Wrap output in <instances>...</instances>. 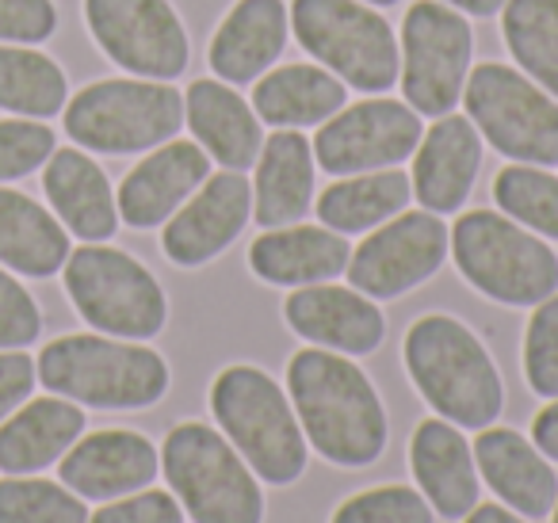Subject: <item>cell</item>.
<instances>
[{
	"mask_svg": "<svg viewBox=\"0 0 558 523\" xmlns=\"http://www.w3.org/2000/svg\"><path fill=\"white\" fill-rule=\"evenodd\" d=\"M288 398L303 424L311 451L344 470H364L383 459L390 421L379 390L352 355L303 348L288 363Z\"/></svg>",
	"mask_w": 558,
	"mask_h": 523,
	"instance_id": "6da1fadb",
	"label": "cell"
},
{
	"mask_svg": "<svg viewBox=\"0 0 558 523\" xmlns=\"http://www.w3.org/2000/svg\"><path fill=\"white\" fill-rule=\"evenodd\" d=\"M402 363L428 409L459 428L482 431L505 413V378L486 340L456 314H425L402 340Z\"/></svg>",
	"mask_w": 558,
	"mask_h": 523,
	"instance_id": "7a4b0ae2",
	"label": "cell"
},
{
	"mask_svg": "<svg viewBox=\"0 0 558 523\" xmlns=\"http://www.w3.org/2000/svg\"><path fill=\"white\" fill-rule=\"evenodd\" d=\"M39 382L81 409L131 413L149 409L169 393L172 370L161 352L142 340H119L104 332H65L50 340L35 360Z\"/></svg>",
	"mask_w": 558,
	"mask_h": 523,
	"instance_id": "3957f363",
	"label": "cell"
},
{
	"mask_svg": "<svg viewBox=\"0 0 558 523\" xmlns=\"http://www.w3.org/2000/svg\"><path fill=\"white\" fill-rule=\"evenodd\" d=\"M210 416L238 447L253 474L268 485H295L311 466V443L288 390L264 367L230 363L210 382Z\"/></svg>",
	"mask_w": 558,
	"mask_h": 523,
	"instance_id": "277c9868",
	"label": "cell"
},
{
	"mask_svg": "<svg viewBox=\"0 0 558 523\" xmlns=\"http://www.w3.org/2000/svg\"><path fill=\"white\" fill-rule=\"evenodd\" d=\"M451 264L471 291L509 309H532L558 291V256L539 233L501 210H466L451 226Z\"/></svg>",
	"mask_w": 558,
	"mask_h": 523,
	"instance_id": "5b68a950",
	"label": "cell"
},
{
	"mask_svg": "<svg viewBox=\"0 0 558 523\" xmlns=\"http://www.w3.org/2000/svg\"><path fill=\"white\" fill-rule=\"evenodd\" d=\"M62 126L88 154H149L184 131V93L172 81L104 77L70 96Z\"/></svg>",
	"mask_w": 558,
	"mask_h": 523,
	"instance_id": "8992f818",
	"label": "cell"
},
{
	"mask_svg": "<svg viewBox=\"0 0 558 523\" xmlns=\"http://www.w3.org/2000/svg\"><path fill=\"white\" fill-rule=\"evenodd\" d=\"M291 39L326 65L349 93L387 96L398 88V32L367 0H291Z\"/></svg>",
	"mask_w": 558,
	"mask_h": 523,
	"instance_id": "52a82bcc",
	"label": "cell"
},
{
	"mask_svg": "<svg viewBox=\"0 0 558 523\" xmlns=\"http://www.w3.org/2000/svg\"><path fill=\"white\" fill-rule=\"evenodd\" d=\"M161 470L192 523H264L260 477L215 424H177L161 443Z\"/></svg>",
	"mask_w": 558,
	"mask_h": 523,
	"instance_id": "ba28073f",
	"label": "cell"
},
{
	"mask_svg": "<svg viewBox=\"0 0 558 523\" xmlns=\"http://www.w3.org/2000/svg\"><path fill=\"white\" fill-rule=\"evenodd\" d=\"M62 287L81 321L104 337L146 344L169 325V294L157 276L108 241L73 248L62 268Z\"/></svg>",
	"mask_w": 558,
	"mask_h": 523,
	"instance_id": "9c48e42d",
	"label": "cell"
},
{
	"mask_svg": "<svg viewBox=\"0 0 558 523\" xmlns=\"http://www.w3.org/2000/svg\"><path fill=\"white\" fill-rule=\"evenodd\" d=\"M463 115L512 165H558V100L517 65H474L463 88Z\"/></svg>",
	"mask_w": 558,
	"mask_h": 523,
	"instance_id": "30bf717a",
	"label": "cell"
},
{
	"mask_svg": "<svg viewBox=\"0 0 558 523\" xmlns=\"http://www.w3.org/2000/svg\"><path fill=\"white\" fill-rule=\"evenodd\" d=\"M471 16L440 0H413L398 32V88L421 119H440L463 104L466 77L474 70Z\"/></svg>",
	"mask_w": 558,
	"mask_h": 523,
	"instance_id": "8fae6325",
	"label": "cell"
},
{
	"mask_svg": "<svg viewBox=\"0 0 558 523\" xmlns=\"http://www.w3.org/2000/svg\"><path fill=\"white\" fill-rule=\"evenodd\" d=\"M81 16L126 77L180 81L192 65V35L172 0H81Z\"/></svg>",
	"mask_w": 558,
	"mask_h": 523,
	"instance_id": "7c38bea8",
	"label": "cell"
},
{
	"mask_svg": "<svg viewBox=\"0 0 558 523\" xmlns=\"http://www.w3.org/2000/svg\"><path fill=\"white\" fill-rule=\"evenodd\" d=\"M425 119L395 96H364L344 104L333 119L311 138L314 161L326 177H356V172L398 169L413 157Z\"/></svg>",
	"mask_w": 558,
	"mask_h": 523,
	"instance_id": "4fadbf2b",
	"label": "cell"
},
{
	"mask_svg": "<svg viewBox=\"0 0 558 523\" xmlns=\"http://www.w3.org/2000/svg\"><path fill=\"white\" fill-rule=\"evenodd\" d=\"M451 226L433 210H402L372 230L349 256V283L375 302H395L425 287L448 264Z\"/></svg>",
	"mask_w": 558,
	"mask_h": 523,
	"instance_id": "5bb4252c",
	"label": "cell"
},
{
	"mask_svg": "<svg viewBox=\"0 0 558 523\" xmlns=\"http://www.w3.org/2000/svg\"><path fill=\"white\" fill-rule=\"evenodd\" d=\"M253 222V184L245 172L218 169L161 226V253L177 268H207Z\"/></svg>",
	"mask_w": 558,
	"mask_h": 523,
	"instance_id": "9a60e30c",
	"label": "cell"
},
{
	"mask_svg": "<svg viewBox=\"0 0 558 523\" xmlns=\"http://www.w3.org/2000/svg\"><path fill=\"white\" fill-rule=\"evenodd\" d=\"M283 321L306 344L352 355V360L379 352L387 340V314L379 309V302L352 283L341 287L337 279L291 291L283 299Z\"/></svg>",
	"mask_w": 558,
	"mask_h": 523,
	"instance_id": "2e32d148",
	"label": "cell"
},
{
	"mask_svg": "<svg viewBox=\"0 0 558 523\" xmlns=\"http://www.w3.org/2000/svg\"><path fill=\"white\" fill-rule=\"evenodd\" d=\"M210 172H215L210 157L187 138H172L149 149L116 192L119 222H126L131 230H157L199 192Z\"/></svg>",
	"mask_w": 558,
	"mask_h": 523,
	"instance_id": "e0dca14e",
	"label": "cell"
},
{
	"mask_svg": "<svg viewBox=\"0 0 558 523\" xmlns=\"http://www.w3.org/2000/svg\"><path fill=\"white\" fill-rule=\"evenodd\" d=\"M482 157H486V142L474 131L471 119L456 115V111L433 119V126H425L410 157L413 199L440 218L459 215L474 192Z\"/></svg>",
	"mask_w": 558,
	"mask_h": 523,
	"instance_id": "ac0fdd59",
	"label": "cell"
},
{
	"mask_svg": "<svg viewBox=\"0 0 558 523\" xmlns=\"http://www.w3.org/2000/svg\"><path fill=\"white\" fill-rule=\"evenodd\" d=\"M58 474L81 500H119L154 485V477L161 474V451L142 431L104 428L81 436L62 454Z\"/></svg>",
	"mask_w": 558,
	"mask_h": 523,
	"instance_id": "d6986e66",
	"label": "cell"
},
{
	"mask_svg": "<svg viewBox=\"0 0 558 523\" xmlns=\"http://www.w3.org/2000/svg\"><path fill=\"white\" fill-rule=\"evenodd\" d=\"M288 0H233L207 42L210 77L226 85H256L288 54Z\"/></svg>",
	"mask_w": 558,
	"mask_h": 523,
	"instance_id": "ffe728a7",
	"label": "cell"
},
{
	"mask_svg": "<svg viewBox=\"0 0 558 523\" xmlns=\"http://www.w3.org/2000/svg\"><path fill=\"white\" fill-rule=\"evenodd\" d=\"M184 126L192 142L210 157V165L233 172H248L260 157L264 123L253 100L218 77H199L184 93Z\"/></svg>",
	"mask_w": 558,
	"mask_h": 523,
	"instance_id": "44dd1931",
	"label": "cell"
},
{
	"mask_svg": "<svg viewBox=\"0 0 558 523\" xmlns=\"http://www.w3.org/2000/svg\"><path fill=\"white\" fill-rule=\"evenodd\" d=\"M410 470L417 477L421 497L433 504L440 520H463L478 508V462H474V447L466 443L459 424L444 421V416L421 421L410 439Z\"/></svg>",
	"mask_w": 558,
	"mask_h": 523,
	"instance_id": "7402d4cb",
	"label": "cell"
},
{
	"mask_svg": "<svg viewBox=\"0 0 558 523\" xmlns=\"http://www.w3.org/2000/svg\"><path fill=\"white\" fill-rule=\"evenodd\" d=\"M474 462L478 477L501 497L505 508L520 512L524 520H543L550 515L558 500V474L555 462L517 428L489 424L474 439Z\"/></svg>",
	"mask_w": 558,
	"mask_h": 523,
	"instance_id": "603a6c76",
	"label": "cell"
},
{
	"mask_svg": "<svg viewBox=\"0 0 558 523\" xmlns=\"http://www.w3.org/2000/svg\"><path fill=\"white\" fill-rule=\"evenodd\" d=\"M352 245L344 233L329 230V226H279V230H264L260 238L248 245V271L260 283L283 287V291H299V287L314 283H333L349 268Z\"/></svg>",
	"mask_w": 558,
	"mask_h": 523,
	"instance_id": "cb8c5ba5",
	"label": "cell"
},
{
	"mask_svg": "<svg viewBox=\"0 0 558 523\" xmlns=\"http://www.w3.org/2000/svg\"><path fill=\"white\" fill-rule=\"evenodd\" d=\"M43 195H47L58 222L70 230V238H81L85 245H100V241L116 238V187L88 149L58 146L50 161L43 165Z\"/></svg>",
	"mask_w": 558,
	"mask_h": 523,
	"instance_id": "d4e9b609",
	"label": "cell"
},
{
	"mask_svg": "<svg viewBox=\"0 0 558 523\" xmlns=\"http://www.w3.org/2000/svg\"><path fill=\"white\" fill-rule=\"evenodd\" d=\"M253 218L260 230L303 222L318 199V161L303 131H271L256 157Z\"/></svg>",
	"mask_w": 558,
	"mask_h": 523,
	"instance_id": "484cf974",
	"label": "cell"
},
{
	"mask_svg": "<svg viewBox=\"0 0 558 523\" xmlns=\"http://www.w3.org/2000/svg\"><path fill=\"white\" fill-rule=\"evenodd\" d=\"M349 104V85L318 62L271 65L253 85V108L271 131H318Z\"/></svg>",
	"mask_w": 558,
	"mask_h": 523,
	"instance_id": "4316f807",
	"label": "cell"
},
{
	"mask_svg": "<svg viewBox=\"0 0 558 523\" xmlns=\"http://www.w3.org/2000/svg\"><path fill=\"white\" fill-rule=\"evenodd\" d=\"M88 416L77 401L27 398L9 421L0 424V470L4 474H39L62 462V454L85 436Z\"/></svg>",
	"mask_w": 558,
	"mask_h": 523,
	"instance_id": "83f0119b",
	"label": "cell"
},
{
	"mask_svg": "<svg viewBox=\"0 0 558 523\" xmlns=\"http://www.w3.org/2000/svg\"><path fill=\"white\" fill-rule=\"evenodd\" d=\"M70 230L39 199L0 184V268L27 279H50L65 268Z\"/></svg>",
	"mask_w": 558,
	"mask_h": 523,
	"instance_id": "f1b7e54d",
	"label": "cell"
},
{
	"mask_svg": "<svg viewBox=\"0 0 558 523\" xmlns=\"http://www.w3.org/2000/svg\"><path fill=\"white\" fill-rule=\"evenodd\" d=\"M413 184L410 172L402 169H379V172H356V177H337L326 192L314 199L318 222L329 230L356 238L372 233L395 215L410 210Z\"/></svg>",
	"mask_w": 558,
	"mask_h": 523,
	"instance_id": "f546056e",
	"label": "cell"
},
{
	"mask_svg": "<svg viewBox=\"0 0 558 523\" xmlns=\"http://www.w3.org/2000/svg\"><path fill=\"white\" fill-rule=\"evenodd\" d=\"M70 104V77L39 47L0 42V111L20 119H54Z\"/></svg>",
	"mask_w": 558,
	"mask_h": 523,
	"instance_id": "4dcf8cb0",
	"label": "cell"
},
{
	"mask_svg": "<svg viewBox=\"0 0 558 523\" xmlns=\"http://www.w3.org/2000/svg\"><path fill=\"white\" fill-rule=\"evenodd\" d=\"M501 39L512 65L558 100V0H509Z\"/></svg>",
	"mask_w": 558,
	"mask_h": 523,
	"instance_id": "1f68e13d",
	"label": "cell"
},
{
	"mask_svg": "<svg viewBox=\"0 0 558 523\" xmlns=\"http://www.w3.org/2000/svg\"><path fill=\"white\" fill-rule=\"evenodd\" d=\"M494 203L505 218L543 241H558V177L543 165H505L494 177Z\"/></svg>",
	"mask_w": 558,
	"mask_h": 523,
	"instance_id": "d6a6232c",
	"label": "cell"
},
{
	"mask_svg": "<svg viewBox=\"0 0 558 523\" xmlns=\"http://www.w3.org/2000/svg\"><path fill=\"white\" fill-rule=\"evenodd\" d=\"M0 523H88V504L62 482L12 474L0 482Z\"/></svg>",
	"mask_w": 558,
	"mask_h": 523,
	"instance_id": "836d02e7",
	"label": "cell"
},
{
	"mask_svg": "<svg viewBox=\"0 0 558 523\" xmlns=\"http://www.w3.org/2000/svg\"><path fill=\"white\" fill-rule=\"evenodd\" d=\"M520 367L535 398H558V291L532 306L520 344Z\"/></svg>",
	"mask_w": 558,
	"mask_h": 523,
	"instance_id": "e575fe53",
	"label": "cell"
},
{
	"mask_svg": "<svg viewBox=\"0 0 558 523\" xmlns=\"http://www.w3.org/2000/svg\"><path fill=\"white\" fill-rule=\"evenodd\" d=\"M329 523H436V512L421 489L410 485H379L349 497Z\"/></svg>",
	"mask_w": 558,
	"mask_h": 523,
	"instance_id": "d590c367",
	"label": "cell"
},
{
	"mask_svg": "<svg viewBox=\"0 0 558 523\" xmlns=\"http://www.w3.org/2000/svg\"><path fill=\"white\" fill-rule=\"evenodd\" d=\"M58 149V134L43 119H0V184L39 172Z\"/></svg>",
	"mask_w": 558,
	"mask_h": 523,
	"instance_id": "8d00e7d4",
	"label": "cell"
},
{
	"mask_svg": "<svg viewBox=\"0 0 558 523\" xmlns=\"http://www.w3.org/2000/svg\"><path fill=\"white\" fill-rule=\"evenodd\" d=\"M43 337V309L9 268H0V352L32 348Z\"/></svg>",
	"mask_w": 558,
	"mask_h": 523,
	"instance_id": "74e56055",
	"label": "cell"
},
{
	"mask_svg": "<svg viewBox=\"0 0 558 523\" xmlns=\"http://www.w3.org/2000/svg\"><path fill=\"white\" fill-rule=\"evenodd\" d=\"M58 35L54 0H0V42L43 47Z\"/></svg>",
	"mask_w": 558,
	"mask_h": 523,
	"instance_id": "f35d334b",
	"label": "cell"
},
{
	"mask_svg": "<svg viewBox=\"0 0 558 523\" xmlns=\"http://www.w3.org/2000/svg\"><path fill=\"white\" fill-rule=\"evenodd\" d=\"M88 523H184V508L165 489H138L131 497L104 500V508L88 515Z\"/></svg>",
	"mask_w": 558,
	"mask_h": 523,
	"instance_id": "ab89813d",
	"label": "cell"
},
{
	"mask_svg": "<svg viewBox=\"0 0 558 523\" xmlns=\"http://www.w3.org/2000/svg\"><path fill=\"white\" fill-rule=\"evenodd\" d=\"M35 386H39V370H35V360L24 348L0 352V424L32 398Z\"/></svg>",
	"mask_w": 558,
	"mask_h": 523,
	"instance_id": "60d3db41",
	"label": "cell"
},
{
	"mask_svg": "<svg viewBox=\"0 0 558 523\" xmlns=\"http://www.w3.org/2000/svg\"><path fill=\"white\" fill-rule=\"evenodd\" d=\"M532 443L547 454L550 462H558V398H550L547 405L535 413L532 421Z\"/></svg>",
	"mask_w": 558,
	"mask_h": 523,
	"instance_id": "b9f144b4",
	"label": "cell"
},
{
	"mask_svg": "<svg viewBox=\"0 0 558 523\" xmlns=\"http://www.w3.org/2000/svg\"><path fill=\"white\" fill-rule=\"evenodd\" d=\"M463 523H532V520H524V515L505 504H482L478 500V508L471 515H463Z\"/></svg>",
	"mask_w": 558,
	"mask_h": 523,
	"instance_id": "7bdbcfd3",
	"label": "cell"
},
{
	"mask_svg": "<svg viewBox=\"0 0 558 523\" xmlns=\"http://www.w3.org/2000/svg\"><path fill=\"white\" fill-rule=\"evenodd\" d=\"M448 9L463 12V16H474V20H489V16H501V9L509 0H440Z\"/></svg>",
	"mask_w": 558,
	"mask_h": 523,
	"instance_id": "ee69618b",
	"label": "cell"
},
{
	"mask_svg": "<svg viewBox=\"0 0 558 523\" xmlns=\"http://www.w3.org/2000/svg\"><path fill=\"white\" fill-rule=\"evenodd\" d=\"M367 4H375V9H395V4H402V0H367Z\"/></svg>",
	"mask_w": 558,
	"mask_h": 523,
	"instance_id": "f6af8a7d",
	"label": "cell"
},
{
	"mask_svg": "<svg viewBox=\"0 0 558 523\" xmlns=\"http://www.w3.org/2000/svg\"><path fill=\"white\" fill-rule=\"evenodd\" d=\"M550 523H558V500H555V508H550Z\"/></svg>",
	"mask_w": 558,
	"mask_h": 523,
	"instance_id": "bcb514c9",
	"label": "cell"
}]
</instances>
